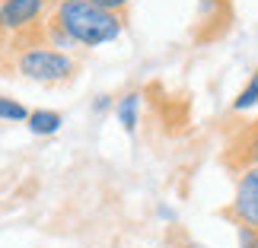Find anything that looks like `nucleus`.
Segmentation results:
<instances>
[{
  "label": "nucleus",
  "instance_id": "3",
  "mask_svg": "<svg viewBox=\"0 0 258 248\" xmlns=\"http://www.w3.org/2000/svg\"><path fill=\"white\" fill-rule=\"evenodd\" d=\"M226 216H233L236 223L255 226L258 229V166L239 172V182H236V194Z\"/></svg>",
  "mask_w": 258,
  "mask_h": 248
},
{
  "label": "nucleus",
  "instance_id": "8",
  "mask_svg": "<svg viewBox=\"0 0 258 248\" xmlns=\"http://www.w3.org/2000/svg\"><path fill=\"white\" fill-rule=\"evenodd\" d=\"M137 112H141V96H137V93H127V96H121L115 102V118L121 121V127L127 134L137 127Z\"/></svg>",
  "mask_w": 258,
  "mask_h": 248
},
{
  "label": "nucleus",
  "instance_id": "13",
  "mask_svg": "<svg viewBox=\"0 0 258 248\" xmlns=\"http://www.w3.org/2000/svg\"><path fill=\"white\" fill-rule=\"evenodd\" d=\"M93 4L105 7V10H115V13H121V10L127 7V0H93Z\"/></svg>",
  "mask_w": 258,
  "mask_h": 248
},
{
  "label": "nucleus",
  "instance_id": "5",
  "mask_svg": "<svg viewBox=\"0 0 258 248\" xmlns=\"http://www.w3.org/2000/svg\"><path fill=\"white\" fill-rule=\"evenodd\" d=\"M226 166L236 169V172H245V169L258 166V121H252L249 127H242L233 137L230 150H226Z\"/></svg>",
  "mask_w": 258,
  "mask_h": 248
},
{
  "label": "nucleus",
  "instance_id": "6",
  "mask_svg": "<svg viewBox=\"0 0 258 248\" xmlns=\"http://www.w3.org/2000/svg\"><path fill=\"white\" fill-rule=\"evenodd\" d=\"M45 10V0H4L0 4V29L16 32L29 23H35Z\"/></svg>",
  "mask_w": 258,
  "mask_h": 248
},
{
  "label": "nucleus",
  "instance_id": "12",
  "mask_svg": "<svg viewBox=\"0 0 258 248\" xmlns=\"http://www.w3.org/2000/svg\"><path fill=\"white\" fill-rule=\"evenodd\" d=\"M236 232H239V248H258V229L245 223H236Z\"/></svg>",
  "mask_w": 258,
  "mask_h": 248
},
{
  "label": "nucleus",
  "instance_id": "11",
  "mask_svg": "<svg viewBox=\"0 0 258 248\" xmlns=\"http://www.w3.org/2000/svg\"><path fill=\"white\" fill-rule=\"evenodd\" d=\"M48 38H51V48H57V51H61V48H64V51H67V48H74V38L67 35L64 29L54 23V19L48 23Z\"/></svg>",
  "mask_w": 258,
  "mask_h": 248
},
{
  "label": "nucleus",
  "instance_id": "4",
  "mask_svg": "<svg viewBox=\"0 0 258 248\" xmlns=\"http://www.w3.org/2000/svg\"><path fill=\"white\" fill-rule=\"evenodd\" d=\"M233 23L230 0H198V42L220 38Z\"/></svg>",
  "mask_w": 258,
  "mask_h": 248
},
{
  "label": "nucleus",
  "instance_id": "7",
  "mask_svg": "<svg viewBox=\"0 0 258 248\" xmlns=\"http://www.w3.org/2000/svg\"><path fill=\"white\" fill-rule=\"evenodd\" d=\"M61 124H64V118L51 112V108H38V112L29 115V131L38 134V137H48V134H57L61 131Z\"/></svg>",
  "mask_w": 258,
  "mask_h": 248
},
{
  "label": "nucleus",
  "instance_id": "9",
  "mask_svg": "<svg viewBox=\"0 0 258 248\" xmlns=\"http://www.w3.org/2000/svg\"><path fill=\"white\" fill-rule=\"evenodd\" d=\"M258 105V70L245 80V86L239 89V96L233 99V112H249Z\"/></svg>",
  "mask_w": 258,
  "mask_h": 248
},
{
  "label": "nucleus",
  "instance_id": "2",
  "mask_svg": "<svg viewBox=\"0 0 258 248\" xmlns=\"http://www.w3.org/2000/svg\"><path fill=\"white\" fill-rule=\"evenodd\" d=\"M19 73L29 76V80H35V83H61L67 80V76L74 73V61H71V54L67 51H57V48H26L23 54H19Z\"/></svg>",
  "mask_w": 258,
  "mask_h": 248
},
{
  "label": "nucleus",
  "instance_id": "1",
  "mask_svg": "<svg viewBox=\"0 0 258 248\" xmlns=\"http://www.w3.org/2000/svg\"><path fill=\"white\" fill-rule=\"evenodd\" d=\"M54 23L74 38V45L99 48L108 42H118L124 32V19L115 10H105L93 0H57Z\"/></svg>",
  "mask_w": 258,
  "mask_h": 248
},
{
  "label": "nucleus",
  "instance_id": "14",
  "mask_svg": "<svg viewBox=\"0 0 258 248\" xmlns=\"http://www.w3.org/2000/svg\"><path fill=\"white\" fill-rule=\"evenodd\" d=\"M108 105H112V99H108V96H99L93 108H96V112H105V108H108Z\"/></svg>",
  "mask_w": 258,
  "mask_h": 248
},
{
  "label": "nucleus",
  "instance_id": "10",
  "mask_svg": "<svg viewBox=\"0 0 258 248\" xmlns=\"http://www.w3.org/2000/svg\"><path fill=\"white\" fill-rule=\"evenodd\" d=\"M29 115H32V112H29L23 102L0 96V121H29Z\"/></svg>",
  "mask_w": 258,
  "mask_h": 248
}]
</instances>
